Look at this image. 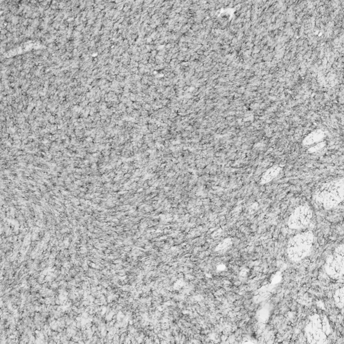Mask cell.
I'll use <instances>...</instances> for the list:
<instances>
[{
	"label": "cell",
	"instance_id": "1",
	"mask_svg": "<svg viewBox=\"0 0 344 344\" xmlns=\"http://www.w3.org/2000/svg\"><path fill=\"white\" fill-rule=\"evenodd\" d=\"M315 200L326 209L337 207L343 200V178L321 186L316 192Z\"/></svg>",
	"mask_w": 344,
	"mask_h": 344
},
{
	"label": "cell",
	"instance_id": "2",
	"mask_svg": "<svg viewBox=\"0 0 344 344\" xmlns=\"http://www.w3.org/2000/svg\"><path fill=\"white\" fill-rule=\"evenodd\" d=\"M305 333L309 343L328 342L331 334V327L328 318L317 314L311 316L306 325Z\"/></svg>",
	"mask_w": 344,
	"mask_h": 344
},
{
	"label": "cell",
	"instance_id": "3",
	"mask_svg": "<svg viewBox=\"0 0 344 344\" xmlns=\"http://www.w3.org/2000/svg\"><path fill=\"white\" fill-rule=\"evenodd\" d=\"M313 241L314 235L311 231H306L294 235L288 242V258L294 262H299L305 258L311 251Z\"/></svg>",
	"mask_w": 344,
	"mask_h": 344
},
{
	"label": "cell",
	"instance_id": "4",
	"mask_svg": "<svg viewBox=\"0 0 344 344\" xmlns=\"http://www.w3.org/2000/svg\"><path fill=\"white\" fill-rule=\"evenodd\" d=\"M326 271L328 275L335 279H339L343 275V245L335 250L334 254L327 259Z\"/></svg>",
	"mask_w": 344,
	"mask_h": 344
},
{
	"label": "cell",
	"instance_id": "5",
	"mask_svg": "<svg viewBox=\"0 0 344 344\" xmlns=\"http://www.w3.org/2000/svg\"><path fill=\"white\" fill-rule=\"evenodd\" d=\"M313 217V212L307 206H299L290 214L288 225L290 229H301L310 224Z\"/></svg>",
	"mask_w": 344,
	"mask_h": 344
},
{
	"label": "cell",
	"instance_id": "6",
	"mask_svg": "<svg viewBox=\"0 0 344 344\" xmlns=\"http://www.w3.org/2000/svg\"><path fill=\"white\" fill-rule=\"evenodd\" d=\"M281 170V167L278 166V165H275V166L272 167L271 168L267 169V170L263 174L262 178H261V184H265L271 182L272 180L275 179V178L277 177Z\"/></svg>",
	"mask_w": 344,
	"mask_h": 344
},
{
	"label": "cell",
	"instance_id": "7",
	"mask_svg": "<svg viewBox=\"0 0 344 344\" xmlns=\"http://www.w3.org/2000/svg\"><path fill=\"white\" fill-rule=\"evenodd\" d=\"M324 137V134L322 131H315V132L310 134V135L306 138L305 139V143L307 144V145H311V144L321 141Z\"/></svg>",
	"mask_w": 344,
	"mask_h": 344
},
{
	"label": "cell",
	"instance_id": "8",
	"mask_svg": "<svg viewBox=\"0 0 344 344\" xmlns=\"http://www.w3.org/2000/svg\"><path fill=\"white\" fill-rule=\"evenodd\" d=\"M334 299L335 305L339 309H342L343 307V288H339L335 293Z\"/></svg>",
	"mask_w": 344,
	"mask_h": 344
},
{
	"label": "cell",
	"instance_id": "9",
	"mask_svg": "<svg viewBox=\"0 0 344 344\" xmlns=\"http://www.w3.org/2000/svg\"><path fill=\"white\" fill-rule=\"evenodd\" d=\"M88 301H91V302H93V300H94V299L93 298V297H92V295H89L88 297Z\"/></svg>",
	"mask_w": 344,
	"mask_h": 344
},
{
	"label": "cell",
	"instance_id": "10",
	"mask_svg": "<svg viewBox=\"0 0 344 344\" xmlns=\"http://www.w3.org/2000/svg\"><path fill=\"white\" fill-rule=\"evenodd\" d=\"M99 303V300H97V299H96V300L94 301L95 304H96V303Z\"/></svg>",
	"mask_w": 344,
	"mask_h": 344
}]
</instances>
